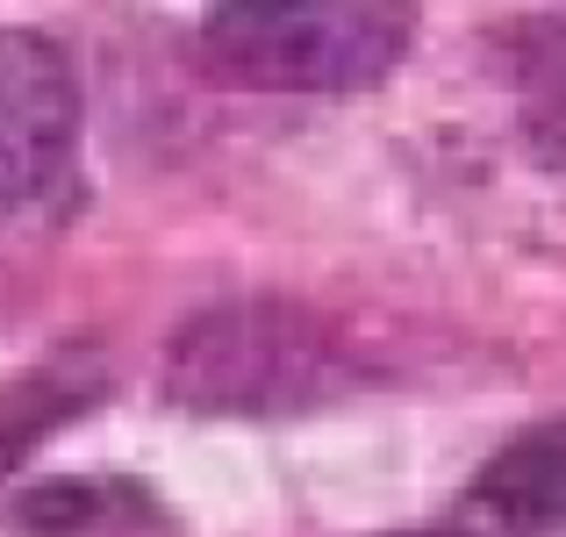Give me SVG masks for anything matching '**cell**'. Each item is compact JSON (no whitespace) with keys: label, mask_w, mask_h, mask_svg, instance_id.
<instances>
[{"label":"cell","mask_w":566,"mask_h":537,"mask_svg":"<svg viewBox=\"0 0 566 537\" xmlns=\"http://www.w3.org/2000/svg\"><path fill=\"white\" fill-rule=\"evenodd\" d=\"M488 516L524 530H566V423H538L516 444L488 459L481 487H473Z\"/></svg>","instance_id":"5b68a950"},{"label":"cell","mask_w":566,"mask_h":537,"mask_svg":"<svg viewBox=\"0 0 566 537\" xmlns=\"http://www.w3.org/2000/svg\"><path fill=\"white\" fill-rule=\"evenodd\" d=\"M80 137V86L51 36L0 29V215L51 201Z\"/></svg>","instance_id":"3957f363"},{"label":"cell","mask_w":566,"mask_h":537,"mask_svg":"<svg viewBox=\"0 0 566 537\" xmlns=\"http://www.w3.org/2000/svg\"><path fill=\"white\" fill-rule=\"evenodd\" d=\"M416 0H222L201 57L259 94H366L409 57Z\"/></svg>","instance_id":"6da1fadb"},{"label":"cell","mask_w":566,"mask_h":537,"mask_svg":"<svg viewBox=\"0 0 566 537\" xmlns=\"http://www.w3.org/2000/svg\"><path fill=\"white\" fill-rule=\"evenodd\" d=\"M137 502V487H115V481H65V487H36V495L14 502V524L22 530H94L115 524V516Z\"/></svg>","instance_id":"52a82bcc"},{"label":"cell","mask_w":566,"mask_h":537,"mask_svg":"<svg viewBox=\"0 0 566 537\" xmlns=\"http://www.w3.org/2000/svg\"><path fill=\"white\" fill-rule=\"evenodd\" d=\"M387 537H473V530H459V524H430V530H387Z\"/></svg>","instance_id":"ba28073f"},{"label":"cell","mask_w":566,"mask_h":537,"mask_svg":"<svg viewBox=\"0 0 566 537\" xmlns=\"http://www.w3.org/2000/svg\"><path fill=\"white\" fill-rule=\"evenodd\" d=\"M166 387L201 415H287L345 387V345L294 302H222L172 337Z\"/></svg>","instance_id":"7a4b0ae2"},{"label":"cell","mask_w":566,"mask_h":537,"mask_svg":"<svg viewBox=\"0 0 566 537\" xmlns=\"http://www.w3.org/2000/svg\"><path fill=\"white\" fill-rule=\"evenodd\" d=\"M510 80H516V123L538 166L566 172V8L531 14L510 36Z\"/></svg>","instance_id":"8992f818"},{"label":"cell","mask_w":566,"mask_h":537,"mask_svg":"<svg viewBox=\"0 0 566 537\" xmlns=\"http://www.w3.org/2000/svg\"><path fill=\"white\" fill-rule=\"evenodd\" d=\"M94 394H101V358L94 351H51L43 366L0 380V481H8L43 438H57Z\"/></svg>","instance_id":"277c9868"}]
</instances>
